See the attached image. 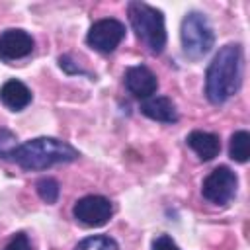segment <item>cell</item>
Masks as SVG:
<instances>
[{
    "instance_id": "277c9868",
    "label": "cell",
    "mask_w": 250,
    "mask_h": 250,
    "mask_svg": "<svg viewBox=\"0 0 250 250\" xmlns=\"http://www.w3.org/2000/svg\"><path fill=\"white\" fill-rule=\"evenodd\" d=\"M182 47L186 57L189 59H201L205 57L213 43H215V33L213 27L209 23V20L199 14V12H189L184 20H182Z\"/></svg>"
},
{
    "instance_id": "e0dca14e",
    "label": "cell",
    "mask_w": 250,
    "mask_h": 250,
    "mask_svg": "<svg viewBox=\"0 0 250 250\" xmlns=\"http://www.w3.org/2000/svg\"><path fill=\"white\" fill-rule=\"evenodd\" d=\"M4 250H31V242H29L27 234L20 232V234H16V236L6 244Z\"/></svg>"
},
{
    "instance_id": "9a60e30c",
    "label": "cell",
    "mask_w": 250,
    "mask_h": 250,
    "mask_svg": "<svg viewBox=\"0 0 250 250\" xmlns=\"http://www.w3.org/2000/svg\"><path fill=\"white\" fill-rule=\"evenodd\" d=\"M74 250H117V244L109 236H88Z\"/></svg>"
},
{
    "instance_id": "5bb4252c",
    "label": "cell",
    "mask_w": 250,
    "mask_h": 250,
    "mask_svg": "<svg viewBox=\"0 0 250 250\" xmlns=\"http://www.w3.org/2000/svg\"><path fill=\"white\" fill-rule=\"evenodd\" d=\"M37 193L39 197L45 201V203H55L59 199V193H61V188H59V182L55 178H41L37 184Z\"/></svg>"
},
{
    "instance_id": "8992f818",
    "label": "cell",
    "mask_w": 250,
    "mask_h": 250,
    "mask_svg": "<svg viewBox=\"0 0 250 250\" xmlns=\"http://www.w3.org/2000/svg\"><path fill=\"white\" fill-rule=\"evenodd\" d=\"M123 37H125V25L119 20L104 18L94 21V25L86 35V43L100 53H111L119 47Z\"/></svg>"
},
{
    "instance_id": "ba28073f",
    "label": "cell",
    "mask_w": 250,
    "mask_h": 250,
    "mask_svg": "<svg viewBox=\"0 0 250 250\" xmlns=\"http://www.w3.org/2000/svg\"><path fill=\"white\" fill-rule=\"evenodd\" d=\"M33 37L23 29H6L0 33V59L10 62L31 55Z\"/></svg>"
},
{
    "instance_id": "9c48e42d",
    "label": "cell",
    "mask_w": 250,
    "mask_h": 250,
    "mask_svg": "<svg viewBox=\"0 0 250 250\" xmlns=\"http://www.w3.org/2000/svg\"><path fill=\"white\" fill-rule=\"evenodd\" d=\"M125 88H127L135 98L146 100V98H150V96L156 92L158 80H156L154 72H152L148 66L137 64V66L127 68V72H125Z\"/></svg>"
},
{
    "instance_id": "8fae6325",
    "label": "cell",
    "mask_w": 250,
    "mask_h": 250,
    "mask_svg": "<svg viewBox=\"0 0 250 250\" xmlns=\"http://www.w3.org/2000/svg\"><path fill=\"white\" fill-rule=\"evenodd\" d=\"M188 146L199 156V160L209 162L215 156H219L221 152V141L215 133H207V131H191L186 139Z\"/></svg>"
},
{
    "instance_id": "30bf717a",
    "label": "cell",
    "mask_w": 250,
    "mask_h": 250,
    "mask_svg": "<svg viewBox=\"0 0 250 250\" xmlns=\"http://www.w3.org/2000/svg\"><path fill=\"white\" fill-rule=\"evenodd\" d=\"M141 113L148 119L162 121V123H176L178 121V109L174 102L166 96H150L141 104Z\"/></svg>"
},
{
    "instance_id": "7a4b0ae2",
    "label": "cell",
    "mask_w": 250,
    "mask_h": 250,
    "mask_svg": "<svg viewBox=\"0 0 250 250\" xmlns=\"http://www.w3.org/2000/svg\"><path fill=\"white\" fill-rule=\"evenodd\" d=\"M78 150L66 141L55 137H37L20 145L12 156L23 170H45L53 164H64L76 160Z\"/></svg>"
},
{
    "instance_id": "ac0fdd59",
    "label": "cell",
    "mask_w": 250,
    "mask_h": 250,
    "mask_svg": "<svg viewBox=\"0 0 250 250\" xmlns=\"http://www.w3.org/2000/svg\"><path fill=\"white\" fill-rule=\"evenodd\" d=\"M152 250H180V248L168 234H160L152 240Z\"/></svg>"
},
{
    "instance_id": "52a82bcc",
    "label": "cell",
    "mask_w": 250,
    "mask_h": 250,
    "mask_svg": "<svg viewBox=\"0 0 250 250\" xmlns=\"http://www.w3.org/2000/svg\"><path fill=\"white\" fill-rule=\"evenodd\" d=\"M72 215L78 223L86 227H102L111 219L113 205L104 195H86L74 203Z\"/></svg>"
},
{
    "instance_id": "2e32d148",
    "label": "cell",
    "mask_w": 250,
    "mask_h": 250,
    "mask_svg": "<svg viewBox=\"0 0 250 250\" xmlns=\"http://www.w3.org/2000/svg\"><path fill=\"white\" fill-rule=\"evenodd\" d=\"M18 146H20V143H18L16 133H12L6 127H0V158L12 160V156H14Z\"/></svg>"
},
{
    "instance_id": "3957f363",
    "label": "cell",
    "mask_w": 250,
    "mask_h": 250,
    "mask_svg": "<svg viewBox=\"0 0 250 250\" xmlns=\"http://www.w3.org/2000/svg\"><path fill=\"white\" fill-rule=\"evenodd\" d=\"M127 12L137 37L148 47L150 53H162L166 47V27L162 12L145 2H129Z\"/></svg>"
},
{
    "instance_id": "4fadbf2b",
    "label": "cell",
    "mask_w": 250,
    "mask_h": 250,
    "mask_svg": "<svg viewBox=\"0 0 250 250\" xmlns=\"http://www.w3.org/2000/svg\"><path fill=\"white\" fill-rule=\"evenodd\" d=\"M229 154L234 162H246L250 158V133L248 131H236L230 137Z\"/></svg>"
},
{
    "instance_id": "6da1fadb",
    "label": "cell",
    "mask_w": 250,
    "mask_h": 250,
    "mask_svg": "<svg viewBox=\"0 0 250 250\" xmlns=\"http://www.w3.org/2000/svg\"><path fill=\"white\" fill-rule=\"evenodd\" d=\"M242 82V49L229 43L213 57L205 74V94L211 104H223L232 98Z\"/></svg>"
},
{
    "instance_id": "5b68a950",
    "label": "cell",
    "mask_w": 250,
    "mask_h": 250,
    "mask_svg": "<svg viewBox=\"0 0 250 250\" xmlns=\"http://www.w3.org/2000/svg\"><path fill=\"white\" fill-rule=\"evenodd\" d=\"M236 186H238L236 174L229 166H219L203 180L201 193L207 201L217 203V205H225L234 197Z\"/></svg>"
},
{
    "instance_id": "7c38bea8",
    "label": "cell",
    "mask_w": 250,
    "mask_h": 250,
    "mask_svg": "<svg viewBox=\"0 0 250 250\" xmlns=\"http://www.w3.org/2000/svg\"><path fill=\"white\" fill-rule=\"evenodd\" d=\"M0 102L12 111H20L31 104V90L21 80H6L0 88Z\"/></svg>"
}]
</instances>
